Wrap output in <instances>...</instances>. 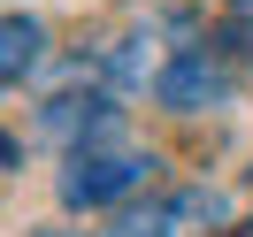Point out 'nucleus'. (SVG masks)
Masks as SVG:
<instances>
[{
	"label": "nucleus",
	"mask_w": 253,
	"mask_h": 237,
	"mask_svg": "<svg viewBox=\"0 0 253 237\" xmlns=\"http://www.w3.org/2000/svg\"><path fill=\"white\" fill-rule=\"evenodd\" d=\"M246 54H253V31H246V23H230V31H192L184 46H176V62L161 69L154 100L176 107V115L222 107V100L238 92V77H246Z\"/></svg>",
	"instance_id": "obj_1"
},
{
	"label": "nucleus",
	"mask_w": 253,
	"mask_h": 237,
	"mask_svg": "<svg viewBox=\"0 0 253 237\" xmlns=\"http://www.w3.org/2000/svg\"><path fill=\"white\" fill-rule=\"evenodd\" d=\"M146 176H154V153H138V145H123V138L69 145V161H62V206H115V199H130Z\"/></svg>",
	"instance_id": "obj_2"
},
{
	"label": "nucleus",
	"mask_w": 253,
	"mask_h": 237,
	"mask_svg": "<svg viewBox=\"0 0 253 237\" xmlns=\"http://www.w3.org/2000/svg\"><path fill=\"white\" fill-rule=\"evenodd\" d=\"M230 230V199L207 184H184V191H161L146 206H123L115 237H222Z\"/></svg>",
	"instance_id": "obj_3"
},
{
	"label": "nucleus",
	"mask_w": 253,
	"mask_h": 237,
	"mask_svg": "<svg viewBox=\"0 0 253 237\" xmlns=\"http://www.w3.org/2000/svg\"><path fill=\"white\" fill-rule=\"evenodd\" d=\"M39 46H46V31H39L31 16H0V92L39 69Z\"/></svg>",
	"instance_id": "obj_4"
},
{
	"label": "nucleus",
	"mask_w": 253,
	"mask_h": 237,
	"mask_svg": "<svg viewBox=\"0 0 253 237\" xmlns=\"http://www.w3.org/2000/svg\"><path fill=\"white\" fill-rule=\"evenodd\" d=\"M39 237H77V230H39Z\"/></svg>",
	"instance_id": "obj_5"
}]
</instances>
